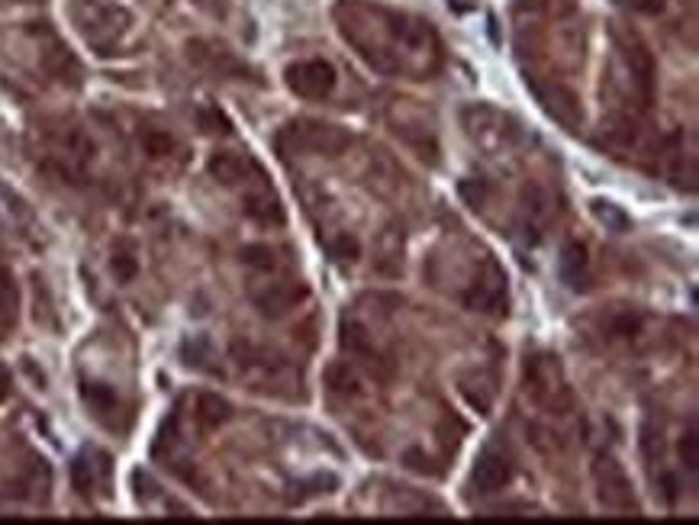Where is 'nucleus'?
Wrapping results in <instances>:
<instances>
[{"instance_id":"393cba45","label":"nucleus","mask_w":699,"mask_h":525,"mask_svg":"<svg viewBox=\"0 0 699 525\" xmlns=\"http://www.w3.org/2000/svg\"><path fill=\"white\" fill-rule=\"evenodd\" d=\"M451 7L458 10V13H468V10H474L477 7V0H448Z\"/></svg>"},{"instance_id":"a211bd4d","label":"nucleus","mask_w":699,"mask_h":525,"mask_svg":"<svg viewBox=\"0 0 699 525\" xmlns=\"http://www.w3.org/2000/svg\"><path fill=\"white\" fill-rule=\"evenodd\" d=\"M680 458H683L686 470H696V464H699V438H696V429H686V435L680 438Z\"/></svg>"},{"instance_id":"f03ea898","label":"nucleus","mask_w":699,"mask_h":525,"mask_svg":"<svg viewBox=\"0 0 699 525\" xmlns=\"http://www.w3.org/2000/svg\"><path fill=\"white\" fill-rule=\"evenodd\" d=\"M287 87L297 94V97H307V100H322L329 94L336 91V68L322 58H309V62H297L287 68L284 74Z\"/></svg>"},{"instance_id":"6ab92c4d","label":"nucleus","mask_w":699,"mask_h":525,"mask_svg":"<svg viewBox=\"0 0 699 525\" xmlns=\"http://www.w3.org/2000/svg\"><path fill=\"white\" fill-rule=\"evenodd\" d=\"M71 483L77 487V493H91V464H87V458H75V464H71Z\"/></svg>"},{"instance_id":"ddd939ff","label":"nucleus","mask_w":699,"mask_h":525,"mask_svg":"<svg viewBox=\"0 0 699 525\" xmlns=\"http://www.w3.org/2000/svg\"><path fill=\"white\" fill-rule=\"evenodd\" d=\"M590 210H593V216L600 219L606 229H612V232H629L632 229V216L619 204H612V200H593Z\"/></svg>"},{"instance_id":"4be33fe9","label":"nucleus","mask_w":699,"mask_h":525,"mask_svg":"<svg viewBox=\"0 0 699 525\" xmlns=\"http://www.w3.org/2000/svg\"><path fill=\"white\" fill-rule=\"evenodd\" d=\"M200 123H203L207 133H229V119H226L223 113H216V110H203Z\"/></svg>"},{"instance_id":"412c9836","label":"nucleus","mask_w":699,"mask_h":525,"mask_svg":"<svg viewBox=\"0 0 699 525\" xmlns=\"http://www.w3.org/2000/svg\"><path fill=\"white\" fill-rule=\"evenodd\" d=\"M458 194H461L470 206H480L483 197H487V187H483V181H461L458 184Z\"/></svg>"},{"instance_id":"1a4fd4ad","label":"nucleus","mask_w":699,"mask_h":525,"mask_svg":"<svg viewBox=\"0 0 699 525\" xmlns=\"http://www.w3.org/2000/svg\"><path fill=\"white\" fill-rule=\"evenodd\" d=\"M207 171L216 177L219 184L232 187V184H242L245 175H248V161L242 155H232V152H216L210 161H207Z\"/></svg>"},{"instance_id":"f257e3e1","label":"nucleus","mask_w":699,"mask_h":525,"mask_svg":"<svg viewBox=\"0 0 699 525\" xmlns=\"http://www.w3.org/2000/svg\"><path fill=\"white\" fill-rule=\"evenodd\" d=\"M593 477H596V497L606 509L615 512H635V497H632V483L625 477L622 464L615 461L612 455H600L593 464Z\"/></svg>"},{"instance_id":"dca6fc26","label":"nucleus","mask_w":699,"mask_h":525,"mask_svg":"<svg viewBox=\"0 0 699 525\" xmlns=\"http://www.w3.org/2000/svg\"><path fill=\"white\" fill-rule=\"evenodd\" d=\"M142 148H145L152 158H161V155L175 152V139H171L168 133H161V129H148V133H142Z\"/></svg>"},{"instance_id":"423d86ee","label":"nucleus","mask_w":699,"mask_h":525,"mask_svg":"<svg viewBox=\"0 0 699 525\" xmlns=\"http://www.w3.org/2000/svg\"><path fill=\"white\" fill-rule=\"evenodd\" d=\"M374 265H378L380 274H400L403 267V229L397 226H387L384 232L378 236V248H374Z\"/></svg>"},{"instance_id":"a878e982","label":"nucleus","mask_w":699,"mask_h":525,"mask_svg":"<svg viewBox=\"0 0 699 525\" xmlns=\"http://www.w3.org/2000/svg\"><path fill=\"white\" fill-rule=\"evenodd\" d=\"M7 393H10V374L0 368V399H7Z\"/></svg>"},{"instance_id":"20e7f679","label":"nucleus","mask_w":699,"mask_h":525,"mask_svg":"<svg viewBox=\"0 0 699 525\" xmlns=\"http://www.w3.org/2000/svg\"><path fill=\"white\" fill-rule=\"evenodd\" d=\"M307 297H309V287L300 284V280H271L265 290H255L252 300H255V306H258L261 316L280 319V316H287L300 300H307Z\"/></svg>"},{"instance_id":"9d476101","label":"nucleus","mask_w":699,"mask_h":525,"mask_svg":"<svg viewBox=\"0 0 699 525\" xmlns=\"http://www.w3.org/2000/svg\"><path fill=\"white\" fill-rule=\"evenodd\" d=\"M322 380H326V387L332 393H339V397H361V377L355 374V368H351L348 361H332V365H326Z\"/></svg>"},{"instance_id":"9b49d317","label":"nucleus","mask_w":699,"mask_h":525,"mask_svg":"<svg viewBox=\"0 0 699 525\" xmlns=\"http://www.w3.org/2000/svg\"><path fill=\"white\" fill-rule=\"evenodd\" d=\"M622 55L625 62H629L632 74H635V81L642 84L644 94H651V84H654V62H651L648 49H644L642 43H632V39H622Z\"/></svg>"},{"instance_id":"b1692460","label":"nucleus","mask_w":699,"mask_h":525,"mask_svg":"<svg viewBox=\"0 0 699 525\" xmlns=\"http://www.w3.org/2000/svg\"><path fill=\"white\" fill-rule=\"evenodd\" d=\"M629 7L635 13H644V16H657L664 10V0H629Z\"/></svg>"},{"instance_id":"4468645a","label":"nucleus","mask_w":699,"mask_h":525,"mask_svg":"<svg viewBox=\"0 0 699 525\" xmlns=\"http://www.w3.org/2000/svg\"><path fill=\"white\" fill-rule=\"evenodd\" d=\"M81 397H84V403L91 409H97V413H106V409L116 407V393H113L106 384H81Z\"/></svg>"},{"instance_id":"0eeeda50","label":"nucleus","mask_w":699,"mask_h":525,"mask_svg":"<svg viewBox=\"0 0 699 525\" xmlns=\"http://www.w3.org/2000/svg\"><path fill=\"white\" fill-rule=\"evenodd\" d=\"M245 216L255 219L261 226H284L287 223V213L280 206V200L271 194V190H258V194H248L242 204Z\"/></svg>"},{"instance_id":"7ed1b4c3","label":"nucleus","mask_w":699,"mask_h":525,"mask_svg":"<svg viewBox=\"0 0 699 525\" xmlns=\"http://www.w3.org/2000/svg\"><path fill=\"white\" fill-rule=\"evenodd\" d=\"M512 474H516V464H512L510 455L497 448H483L477 455L474 474H470V483H474L477 493H500L503 487H510Z\"/></svg>"},{"instance_id":"aec40b11","label":"nucleus","mask_w":699,"mask_h":525,"mask_svg":"<svg viewBox=\"0 0 699 525\" xmlns=\"http://www.w3.org/2000/svg\"><path fill=\"white\" fill-rule=\"evenodd\" d=\"M136 271H139V265H136V258L133 255H126V252H119V255H113V274H116V280H133L136 277Z\"/></svg>"},{"instance_id":"39448f33","label":"nucleus","mask_w":699,"mask_h":525,"mask_svg":"<svg viewBox=\"0 0 699 525\" xmlns=\"http://www.w3.org/2000/svg\"><path fill=\"white\" fill-rule=\"evenodd\" d=\"M287 133L297 139V148H309V152H319V155H339L348 145V136L339 133L329 123H294Z\"/></svg>"},{"instance_id":"f8f14e48","label":"nucleus","mask_w":699,"mask_h":525,"mask_svg":"<svg viewBox=\"0 0 699 525\" xmlns=\"http://www.w3.org/2000/svg\"><path fill=\"white\" fill-rule=\"evenodd\" d=\"M197 419L203 429H219L232 419V403L219 393H200L197 397Z\"/></svg>"},{"instance_id":"6e6552de","label":"nucleus","mask_w":699,"mask_h":525,"mask_svg":"<svg viewBox=\"0 0 699 525\" xmlns=\"http://www.w3.org/2000/svg\"><path fill=\"white\" fill-rule=\"evenodd\" d=\"M587 265H590V255H587V245H583V242H567V245L561 248L558 274L567 287H580V280L587 277Z\"/></svg>"},{"instance_id":"2eb2a0df","label":"nucleus","mask_w":699,"mask_h":525,"mask_svg":"<svg viewBox=\"0 0 699 525\" xmlns=\"http://www.w3.org/2000/svg\"><path fill=\"white\" fill-rule=\"evenodd\" d=\"M242 261L248 267H255V271H271V267L277 265L271 245H245L242 248Z\"/></svg>"},{"instance_id":"f3484780","label":"nucleus","mask_w":699,"mask_h":525,"mask_svg":"<svg viewBox=\"0 0 699 525\" xmlns=\"http://www.w3.org/2000/svg\"><path fill=\"white\" fill-rule=\"evenodd\" d=\"M329 252H332V258H339V261H355L358 255H361V245H358L355 236H339L329 242Z\"/></svg>"},{"instance_id":"5701e85b","label":"nucleus","mask_w":699,"mask_h":525,"mask_svg":"<svg viewBox=\"0 0 699 525\" xmlns=\"http://www.w3.org/2000/svg\"><path fill=\"white\" fill-rule=\"evenodd\" d=\"M429 461H432V458L422 455V451H406V458H403V464L409 470H419V474H435V468Z\"/></svg>"}]
</instances>
